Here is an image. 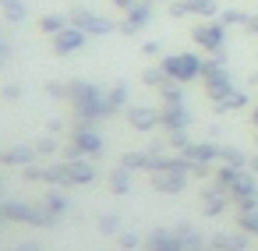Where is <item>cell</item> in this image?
I'll return each mask as SVG.
<instances>
[{"mask_svg": "<svg viewBox=\"0 0 258 251\" xmlns=\"http://www.w3.org/2000/svg\"><path fill=\"white\" fill-rule=\"evenodd\" d=\"M254 120H258V113H254Z\"/></svg>", "mask_w": 258, "mask_h": 251, "instance_id": "1", "label": "cell"}]
</instances>
